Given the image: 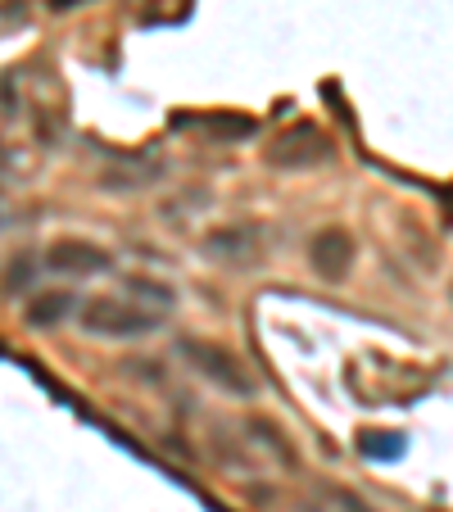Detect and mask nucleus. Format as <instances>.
Masks as SVG:
<instances>
[{
    "instance_id": "nucleus-1",
    "label": "nucleus",
    "mask_w": 453,
    "mask_h": 512,
    "mask_svg": "<svg viewBox=\"0 0 453 512\" xmlns=\"http://www.w3.org/2000/svg\"><path fill=\"white\" fill-rule=\"evenodd\" d=\"M78 327L96 340H145L164 327V313L136 304L132 295H91L78 304Z\"/></svg>"
},
{
    "instance_id": "nucleus-2",
    "label": "nucleus",
    "mask_w": 453,
    "mask_h": 512,
    "mask_svg": "<svg viewBox=\"0 0 453 512\" xmlns=\"http://www.w3.org/2000/svg\"><path fill=\"white\" fill-rule=\"evenodd\" d=\"M182 358L186 368L195 372L200 381H209L213 390L232 399H254L259 395V377L250 372L241 354L232 345H222V340H209V336H186L182 340Z\"/></svg>"
},
{
    "instance_id": "nucleus-3",
    "label": "nucleus",
    "mask_w": 453,
    "mask_h": 512,
    "mask_svg": "<svg viewBox=\"0 0 453 512\" xmlns=\"http://www.w3.org/2000/svg\"><path fill=\"white\" fill-rule=\"evenodd\" d=\"M336 159V141L322 123L313 118H299V123H286L263 150V164L277 168V173H309V168H322Z\"/></svg>"
},
{
    "instance_id": "nucleus-4",
    "label": "nucleus",
    "mask_w": 453,
    "mask_h": 512,
    "mask_svg": "<svg viewBox=\"0 0 453 512\" xmlns=\"http://www.w3.org/2000/svg\"><path fill=\"white\" fill-rule=\"evenodd\" d=\"M200 254L213 263V268H227V272H254L263 259H268V232L263 223H222L209 227L200 241Z\"/></svg>"
},
{
    "instance_id": "nucleus-5",
    "label": "nucleus",
    "mask_w": 453,
    "mask_h": 512,
    "mask_svg": "<svg viewBox=\"0 0 453 512\" xmlns=\"http://www.w3.org/2000/svg\"><path fill=\"white\" fill-rule=\"evenodd\" d=\"M304 263H309V272L318 281H327V286L349 281V272H354V263H358L354 232H349V227H340V223L318 227V232L309 236V245H304Z\"/></svg>"
},
{
    "instance_id": "nucleus-6",
    "label": "nucleus",
    "mask_w": 453,
    "mask_h": 512,
    "mask_svg": "<svg viewBox=\"0 0 453 512\" xmlns=\"http://www.w3.org/2000/svg\"><path fill=\"white\" fill-rule=\"evenodd\" d=\"M41 268L59 272V277H100V272L114 268V259H109L105 245L87 241V236H55V241L46 245Z\"/></svg>"
},
{
    "instance_id": "nucleus-7",
    "label": "nucleus",
    "mask_w": 453,
    "mask_h": 512,
    "mask_svg": "<svg viewBox=\"0 0 453 512\" xmlns=\"http://www.w3.org/2000/svg\"><path fill=\"white\" fill-rule=\"evenodd\" d=\"M73 313H78L73 290H32L28 304H23V318H28V327H37V331H55L59 322H68Z\"/></svg>"
},
{
    "instance_id": "nucleus-8",
    "label": "nucleus",
    "mask_w": 453,
    "mask_h": 512,
    "mask_svg": "<svg viewBox=\"0 0 453 512\" xmlns=\"http://www.w3.org/2000/svg\"><path fill=\"white\" fill-rule=\"evenodd\" d=\"M245 431H250L254 440H259L263 454H272L281 467H295V463H299V458H295V445L286 440V431H281V426H272L268 417H250V422H245Z\"/></svg>"
},
{
    "instance_id": "nucleus-9",
    "label": "nucleus",
    "mask_w": 453,
    "mask_h": 512,
    "mask_svg": "<svg viewBox=\"0 0 453 512\" xmlns=\"http://www.w3.org/2000/svg\"><path fill=\"white\" fill-rule=\"evenodd\" d=\"M123 295H132L136 304H145V309H155V313H168L177 304L173 286H168V281H155V277H127Z\"/></svg>"
},
{
    "instance_id": "nucleus-10",
    "label": "nucleus",
    "mask_w": 453,
    "mask_h": 512,
    "mask_svg": "<svg viewBox=\"0 0 453 512\" xmlns=\"http://www.w3.org/2000/svg\"><path fill=\"white\" fill-rule=\"evenodd\" d=\"M37 272H41V259H32V254H14L10 268H5V290H10V295H32Z\"/></svg>"
},
{
    "instance_id": "nucleus-11",
    "label": "nucleus",
    "mask_w": 453,
    "mask_h": 512,
    "mask_svg": "<svg viewBox=\"0 0 453 512\" xmlns=\"http://www.w3.org/2000/svg\"><path fill=\"white\" fill-rule=\"evenodd\" d=\"M327 503H331V508H336V512H376L372 503H367V499H358L354 490H327Z\"/></svg>"
}]
</instances>
